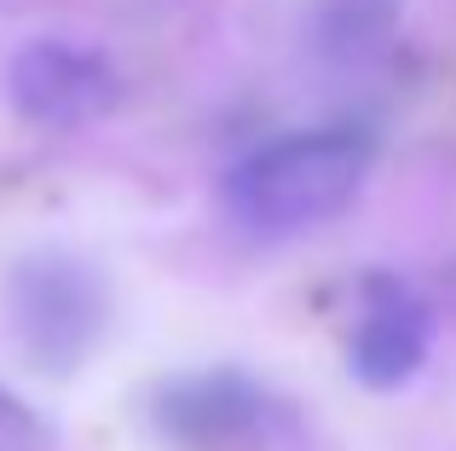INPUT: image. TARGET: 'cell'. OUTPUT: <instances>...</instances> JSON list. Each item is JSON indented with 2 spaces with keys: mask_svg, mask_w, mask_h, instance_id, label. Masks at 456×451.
Returning <instances> with one entry per match:
<instances>
[{
  "mask_svg": "<svg viewBox=\"0 0 456 451\" xmlns=\"http://www.w3.org/2000/svg\"><path fill=\"white\" fill-rule=\"evenodd\" d=\"M370 174V139L353 127L283 134L225 174V209L255 237H289L335 220Z\"/></svg>",
  "mask_w": 456,
  "mask_h": 451,
  "instance_id": "obj_1",
  "label": "cell"
},
{
  "mask_svg": "<svg viewBox=\"0 0 456 451\" xmlns=\"http://www.w3.org/2000/svg\"><path fill=\"white\" fill-rule=\"evenodd\" d=\"M6 324L41 376H69L104 341L110 283L76 249H29L6 278Z\"/></svg>",
  "mask_w": 456,
  "mask_h": 451,
  "instance_id": "obj_2",
  "label": "cell"
},
{
  "mask_svg": "<svg viewBox=\"0 0 456 451\" xmlns=\"http://www.w3.org/2000/svg\"><path fill=\"white\" fill-rule=\"evenodd\" d=\"M6 93L18 116L41 127H81L122 104V76L104 53L76 41H29L6 70Z\"/></svg>",
  "mask_w": 456,
  "mask_h": 451,
  "instance_id": "obj_3",
  "label": "cell"
},
{
  "mask_svg": "<svg viewBox=\"0 0 456 451\" xmlns=\"http://www.w3.org/2000/svg\"><path fill=\"white\" fill-rule=\"evenodd\" d=\"M434 348V307L404 278H370L353 330V376L364 388H404Z\"/></svg>",
  "mask_w": 456,
  "mask_h": 451,
  "instance_id": "obj_4",
  "label": "cell"
},
{
  "mask_svg": "<svg viewBox=\"0 0 456 451\" xmlns=\"http://www.w3.org/2000/svg\"><path fill=\"white\" fill-rule=\"evenodd\" d=\"M156 422L185 446H225L266 422V394L243 371H202L179 376L156 394Z\"/></svg>",
  "mask_w": 456,
  "mask_h": 451,
  "instance_id": "obj_5",
  "label": "cell"
},
{
  "mask_svg": "<svg viewBox=\"0 0 456 451\" xmlns=\"http://www.w3.org/2000/svg\"><path fill=\"white\" fill-rule=\"evenodd\" d=\"M393 6H399V0H323V12H318V41H323V53H330L335 64L364 58L370 46L387 41Z\"/></svg>",
  "mask_w": 456,
  "mask_h": 451,
  "instance_id": "obj_6",
  "label": "cell"
},
{
  "mask_svg": "<svg viewBox=\"0 0 456 451\" xmlns=\"http://www.w3.org/2000/svg\"><path fill=\"white\" fill-rule=\"evenodd\" d=\"M0 451H41V422L6 394H0Z\"/></svg>",
  "mask_w": 456,
  "mask_h": 451,
  "instance_id": "obj_7",
  "label": "cell"
}]
</instances>
